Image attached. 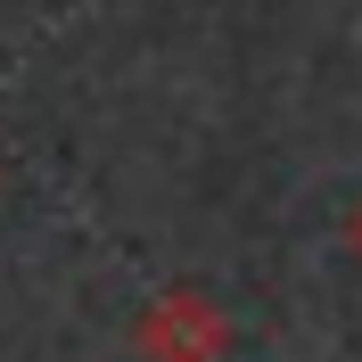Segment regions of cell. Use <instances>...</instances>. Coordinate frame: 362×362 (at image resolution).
Returning a JSON list of instances; mask_svg holds the SVG:
<instances>
[{
	"label": "cell",
	"mask_w": 362,
	"mask_h": 362,
	"mask_svg": "<svg viewBox=\"0 0 362 362\" xmlns=\"http://www.w3.org/2000/svg\"><path fill=\"white\" fill-rule=\"evenodd\" d=\"M132 346H140V362H223L230 354V313L206 288H165L132 321Z\"/></svg>",
	"instance_id": "1"
},
{
	"label": "cell",
	"mask_w": 362,
	"mask_h": 362,
	"mask_svg": "<svg viewBox=\"0 0 362 362\" xmlns=\"http://www.w3.org/2000/svg\"><path fill=\"white\" fill-rule=\"evenodd\" d=\"M346 247L362 255V206H354V214H346Z\"/></svg>",
	"instance_id": "2"
}]
</instances>
